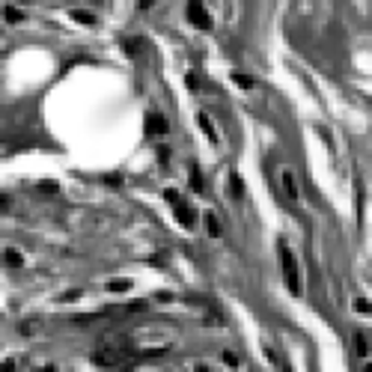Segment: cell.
Masks as SVG:
<instances>
[{
  "label": "cell",
  "instance_id": "ac0fdd59",
  "mask_svg": "<svg viewBox=\"0 0 372 372\" xmlns=\"http://www.w3.org/2000/svg\"><path fill=\"white\" fill-rule=\"evenodd\" d=\"M131 283H125V280H117V283H110V289H128Z\"/></svg>",
  "mask_w": 372,
  "mask_h": 372
},
{
  "label": "cell",
  "instance_id": "44dd1931",
  "mask_svg": "<svg viewBox=\"0 0 372 372\" xmlns=\"http://www.w3.org/2000/svg\"><path fill=\"white\" fill-rule=\"evenodd\" d=\"M200 372H205V366H200Z\"/></svg>",
  "mask_w": 372,
  "mask_h": 372
},
{
  "label": "cell",
  "instance_id": "8992f818",
  "mask_svg": "<svg viewBox=\"0 0 372 372\" xmlns=\"http://www.w3.org/2000/svg\"><path fill=\"white\" fill-rule=\"evenodd\" d=\"M197 125L205 131V137H208V143H218V131H215V122L208 119V113H197Z\"/></svg>",
  "mask_w": 372,
  "mask_h": 372
},
{
  "label": "cell",
  "instance_id": "5bb4252c",
  "mask_svg": "<svg viewBox=\"0 0 372 372\" xmlns=\"http://www.w3.org/2000/svg\"><path fill=\"white\" fill-rule=\"evenodd\" d=\"M39 328H42L39 321H24V324H21V334H36Z\"/></svg>",
  "mask_w": 372,
  "mask_h": 372
},
{
  "label": "cell",
  "instance_id": "30bf717a",
  "mask_svg": "<svg viewBox=\"0 0 372 372\" xmlns=\"http://www.w3.org/2000/svg\"><path fill=\"white\" fill-rule=\"evenodd\" d=\"M232 81H236L241 89H250V86H253V78H250V75H241V72H236V75H232Z\"/></svg>",
  "mask_w": 372,
  "mask_h": 372
},
{
  "label": "cell",
  "instance_id": "ba28073f",
  "mask_svg": "<svg viewBox=\"0 0 372 372\" xmlns=\"http://www.w3.org/2000/svg\"><path fill=\"white\" fill-rule=\"evenodd\" d=\"M355 345H357V355H360V357L369 355V339L363 337V331H357V334H355Z\"/></svg>",
  "mask_w": 372,
  "mask_h": 372
},
{
  "label": "cell",
  "instance_id": "4fadbf2b",
  "mask_svg": "<svg viewBox=\"0 0 372 372\" xmlns=\"http://www.w3.org/2000/svg\"><path fill=\"white\" fill-rule=\"evenodd\" d=\"M6 18H9V21H21V18H24V12H21L18 6H6Z\"/></svg>",
  "mask_w": 372,
  "mask_h": 372
},
{
  "label": "cell",
  "instance_id": "5b68a950",
  "mask_svg": "<svg viewBox=\"0 0 372 372\" xmlns=\"http://www.w3.org/2000/svg\"><path fill=\"white\" fill-rule=\"evenodd\" d=\"M188 18H191L197 27H203V30L212 27V18H208V12H205L203 3H188Z\"/></svg>",
  "mask_w": 372,
  "mask_h": 372
},
{
  "label": "cell",
  "instance_id": "52a82bcc",
  "mask_svg": "<svg viewBox=\"0 0 372 372\" xmlns=\"http://www.w3.org/2000/svg\"><path fill=\"white\" fill-rule=\"evenodd\" d=\"M146 125H149V131H152V134H167V119L161 117V113H149Z\"/></svg>",
  "mask_w": 372,
  "mask_h": 372
},
{
  "label": "cell",
  "instance_id": "e0dca14e",
  "mask_svg": "<svg viewBox=\"0 0 372 372\" xmlns=\"http://www.w3.org/2000/svg\"><path fill=\"white\" fill-rule=\"evenodd\" d=\"M158 158H161V164H167V158H170V149H164V146H161V149H158Z\"/></svg>",
  "mask_w": 372,
  "mask_h": 372
},
{
  "label": "cell",
  "instance_id": "6da1fadb",
  "mask_svg": "<svg viewBox=\"0 0 372 372\" xmlns=\"http://www.w3.org/2000/svg\"><path fill=\"white\" fill-rule=\"evenodd\" d=\"M280 262H283V277H286V286L292 292H298V262H295V253L289 250L286 241H280Z\"/></svg>",
  "mask_w": 372,
  "mask_h": 372
},
{
  "label": "cell",
  "instance_id": "d6986e66",
  "mask_svg": "<svg viewBox=\"0 0 372 372\" xmlns=\"http://www.w3.org/2000/svg\"><path fill=\"white\" fill-rule=\"evenodd\" d=\"M0 212H6V197H0Z\"/></svg>",
  "mask_w": 372,
  "mask_h": 372
},
{
  "label": "cell",
  "instance_id": "3957f363",
  "mask_svg": "<svg viewBox=\"0 0 372 372\" xmlns=\"http://www.w3.org/2000/svg\"><path fill=\"white\" fill-rule=\"evenodd\" d=\"M280 185H283V194H286L289 203H298V197H301V191H298V179H295V173L289 167L280 170Z\"/></svg>",
  "mask_w": 372,
  "mask_h": 372
},
{
  "label": "cell",
  "instance_id": "7c38bea8",
  "mask_svg": "<svg viewBox=\"0 0 372 372\" xmlns=\"http://www.w3.org/2000/svg\"><path fill=\"white\" fill-rule=\"evenodd\" d=\"M3 259H6V262H9V265H12V268H18V265H21V262H24V259H21V253H18V250H6V256H3Z\"/></svg>",
  "mask_w": 372,
  "mask_h": 372
},
{
  "label": "cell",
  "instance_id": "ffe728a7",
  "mask_svg": "<svg viewBox=\"0 0 372 372\" xmlns=\"http://www.w3.org/2000/svg\"><path fill=\"white\" fill-rule=\"evenodd\" d=\"M42 372H57V369H54V366H45V369H42Z\"/></svg>",
  "mask_w": 372,
  "mask_h": 372
},
{
  "label": "cell",
  "instance_id": "7a4b0ae2",
  "mask_svg": "<svg viewBox=\"0 0 372 372\" xmlns=\"http://www.w3.org/2000/svg\"><path fill=\"white\" fill-rule=\"evenodd\" d=\"M164 197L170 200V205H173V215L179 218V223H182V226H194V223H197V220H194V212H191V208L182 203V197H179L173 188H167V191H164Z\"/></svg>",
  "mask_w": 372,
  "mask_h": 372
},
{
  "label": "cell",
  "instance_id": "277c9868",
  "mask_svg": "<svg viewBox=\"0 0 372 372\" xmlns=\"http://www.w3.org/2000/svg\"><path fill=\"white\" fill-rule=\"evenodd\" d=\"M119 360H122V352H117V348H99V352H92V363L96 366H117Z\"/></svg>",
  "mask_w": 372,
  "mask_h": 372
},
{
  "label": "cell",
  "instance_id": "8fae6325",
  "mask_svg": "<svg viewBox=\"0 0 372 372\" xmlns=\"http://www.w3.org/2000/svg\"><path fill=\"white\" fill-rule=\"evenodd\" d=\"M191 188L194 191H203V173L197 167H191Z\"/></svg>",
  "mask_w": 372,
  "mask_h": 372
},
{
  "label": "cell",
  "instance_id": "9a60e30c",
  "mask_svg": "<svg viewBox=\"0 0 372 372\" xmlns=\"http://www.w3.org/2000/svg\"><path fill=\"white\" fill-rule=\"evenodd\" d=\"M75 15V21H84V24H92V15L89 12H84V9H78V12H72Z\"/></svg>",
  "mask_w": 372,
  "mask_h": 372
},
{
  "label": "cell",
  "instance_id": "9c48e42d",
  "mask_svg": "<svg viewBox=\"0 0 372 372\" xmlns=\"http://www.w3.org/2000/svg\"><path fill=\"white\" fill-rule=\"evenodd\" d=\"M205 229H208V236L212 238L220 236V223H218V218H215L212 212H205Z\"/></svg>",
  "mask_w": 372,
  "mask_h": 372
},
{
  "label": "cell",
  "instance_id": "2e32d148",
  "mask_svg": "<svg viewBox=\"0 0 372 372\" xmlns=\"http://www.w3.org/2000/svg\"><path fill=\"white\" fill-rule=\"evenodd\" d=\"M0 372H15V357L3 360V363H0Z\"/></svg>",
  "mask_w": 372,
  "mask_h": 372
}]
</instances>
